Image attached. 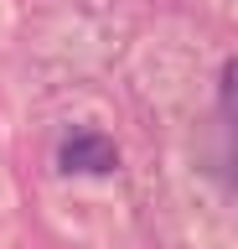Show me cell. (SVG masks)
<instances>
[{"label": "cell", "mask_w": 238, "mask_h": 249, "mask_svg": "<svg viewBox=\"0 0 238 249\" xmlns=\"http://www.w3.org/2000/svg\"><path fill=\"white\" fill-rule=\"evenodd\" d=\"M57 161H63V171H114L119 166V151H114L109 135H98V130H73V135L57 145Z\"/></svg>", "instance_id": "obj_1"}]
</instances>
